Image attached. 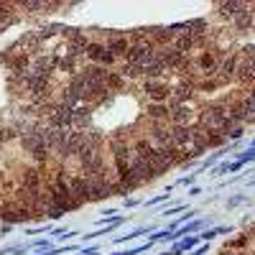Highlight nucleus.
I'll list each match as a JSON object with an SVG mask.
<instances>
[{
  "label": "nucleus",
  "mask_w": 255,
  "mask_h": 255,
  "mask_svg": "<svg viewBox=\"0 0 255 255\" xmlns=\"http://www.w3.org/2000/svg\"><path fill=\"white\" fill-rule=\"evenodd\" d=\"M145 120H158V123H168V108L166 102H148L143 110Z\"/></svg>",
  "instance_id": "nucleus-2"
},
{
  "label": "nucleus",
  "mask_w": 255,
  "mask_h": 255,
  "mask_svg": "<svg viewBox=\"0 0 255 255\" xmlns=\"http://www.w3.org/2000/svg\"><path fill=\"white\" fill-rule=\"evenodd\" d=\"M215 8L220 10L222 18H230V20H232V18H238V15L245 10V3H235V0H232V3H217Z\"/></svg>",
  "instance_id": "nucleus-3"
},
{
  "label": "nucleus",
  "mask_w": 255,
  "mask_h": 255,
  "mask_svg": "<svg viewBox=\"0 0 255 255\" xmlns=\"http://www.w3.org/2000/svg\"><path fill=\"white\" fill-rule=\"evenodd\" d=\"M143 92L148 95V102H168L171 87L166 79H143Z\"/></svg>",
  "instance_id": "nucleus-1"
},
{
  "label": "nucleus",
  "mask_w": 255,
  "mask_h": 255,
  "mask_svg": "<svg viewBox=\"0 0 255 255\" xmlns=\"http://www.w3.org/2000/svg\"><path fill=\"white\" fill-rule=\"evenodd\" d=\"M128 84V79L120 74V72H108V79H105V87H108L110 92H120L123 87Z\"/></svg>",
  "instance_id": "nucleus-4"
}]
</instances>
